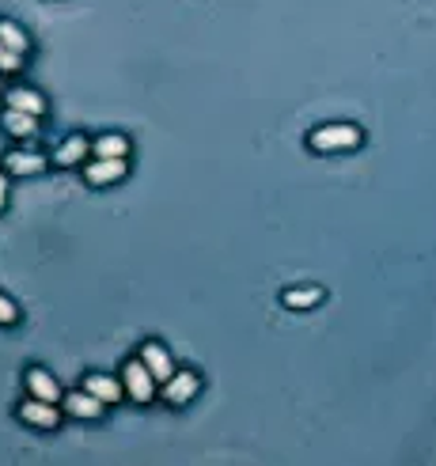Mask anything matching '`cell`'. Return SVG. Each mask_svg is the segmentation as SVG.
Instances as JSON below:
<instances>
[{
  "mask_svg": "<svg viewBox=\"0 0 436 466\" xmlns=\"http://www.w3.org/2000/svg\"><path fill=\"white\" fill-rule=\"evenodd\" d=\"M361 140H364V137H361L357 125L337 122V125H319V130H312L307 145H312L315 152H349V148H357Z\"/></svg>",
  "mask_w": 436,
  "mask_h": 466,
  "instance_id": "obj_1",
  "label": "cell"
},
{
  "mask_svg": "<svg viewBox=\"0 0 436 466\" xmlns=\"http://www.w3.org/2000/svg\"><path fill=\"white\" fill-rule=\"evenodd\" d=\"M122 383H125V394H130L133 402H152V394H156V383H160V379L152 375V372H148V364L137 357V360L125 364Z\"/></svg>",
  "mask_w": 436,
  "mask_h": 466,
  "instance_id": "obj_2",
  "label": "cell"
},
{
  "mask_svg": "<svg viewBox=\"0 0 436 466\" xmlns=\"http://www.w3.org/2000/svg\"><path fill=\"white\" fill-rule=\"evenodd\" d=\"M125 171H130L125 155H95V160L83 167V178H88L91 186H110V182H122Z\"/></svg>",
  "mask_w": 436,
  "mask_h": 466,
  "instance_id": "obj_3",
  "label": "cell"
},
{
  "mask_svg": "<svg viewBox=\"0 0 436 466\" xmlns=\"http://www.w3.org/2000/svg\"><path fill=\"white\" fill-rule=\"evenodd\" d=\"M20 417L27 421V425H35V429H58L61 425V414L53 409V402L35 399V394H31V402L20 406Z\"/></svg>",
  "mask_w": 436,
  "mask_h": 466,
  "instance_id": "obj_4",
  "label": "cell"
},
{
  "mask_svg": "<svg viewBox=\"0 0 436 466\" xmlns=\"http://www.w3.org/2000/svg\"><path fill=\"white\" fill-rule=\"evenodd\" d=\"M198 391H202L198 372H175V375L163 383V399L171 402V406H182V402H190Z\"/></svg>",
  "mask_w": 436,
  "mask_h": 466,
  "instance_id": "obj_5",
  "label": "cell"
},
{
  "mask_svg": "<svg viewBox=\"0 0 436 466\" xmlns=\"http://www.w3.org/2000/svg\"><path fill=\"white\" fill-rule=\"evenodd\" d=\"M140 360L148 364V372L160 379V383H167V379L175 375V364H171V352H167L160 342H145L140 345Z\"/></svg>",
  "mask_w": 436,
  "mask_h": 466,
  "instance_id": "obj_6",
  "label": "cell"
},
{
  "mask_svg": "<svg viewBox=\"0 0 436 466\" xmlns=\"http://www.w3.org/2000/svg\"><path fill=\"white\" fill-rule=\"evenodd\" d=\"M103 406H107V402H99L91 391L65 394V414H73V417H80V421H95V417L103 414Z\"/></svg>",
  "mask_w": 436,
  "mask_h": 466,
  "instance_id": "obj_7",
  "label": "cell"
},
{
  "mask_svg": "<svg viewBox=\"0 0 436 466\" xmlns=\"http://www.w3.org/2000/svg\"><path fill=\"white\" fill-rule=\"evenodd\" d=\"M0 125H4L12 137H20V140H31V137L38 133V118L27 115V110H16V107L0 110Z\"/></svg>",
  "mask_w": 436,
  "mask_h": 466,
  "instance_id": "obj_8",
  "label": "cell"
},
{
  "mask_svg": "<svg viewBox=\"0 0 436 466\" xmlns=\"http://www.w3.org/2000/svg\"><path fill=\"white\" fill-rule=\"evenodd\" d=\"M23 383H27V391H31L35 399H46V402H58V399H61V387L53 383V375L42 372V368H27Z\"/></svg>",
  "mask_w": 436,
  "mask_h": 466,
  "instance_id": "obj_9",
  "label": "cell"
},
{
  "mask_svg": "<svg viewBox=\"0 0 436 466\" xmlns=\"http://www.w3.org/2000/svg\"><path fill=\"white\" fill-rule=\"evenodd\" d=\"M91 152V140L88 137H80V133H73V137H65V145L53 152V163H61V167H76V163H83V155Z\"/></svg>",
  "mask_w": 436,
  "mask_h": 466,
  "instance_id": "obj_10",
  "label": "cell"
},
{
  "mask_svg": "<svg viewBox=\"0 0 436 466\" xmlns=\"http://www.w3.org/2000/svg\"><path fill=\"white\" fill-rule=\"evenodd\" d=\"M83 391H91L95 399L110 406V402H118V399H122L125 383H118L115 375H99V372H95V375H88V379H83Z\"/></svg>",
  "mask_w": 436,
  "mask_h": 466,
  "instance_id": "obj_11",
  "label": "cell"
},
{
  "mask_svg": "<svg viewBox=\"0 0 436 466\" xmlns=\"http://www.w3.org/2000/svg\"><path fill=\"white\" fill-rule=\"evenodd\" d=\"M4 171H16V175H38L46 171V160L35 152H8L4 155Z\"/></svg>",
  "mask_w": 436,
  "mask_h": 466,
  "instance_id": "obj_12",
  "label": "cell"
},
{
  "mask_svg": "<svg viewBox=\"0 0 436 466\" xmlns=\"http://www.w3.org/2000/svg\"><path fill=\"white\" fill-rule=\"evenodd\" d=\"M8 107L27 110V115H35V118L46 115V99H42L38 91H31V88H12L8 91Z\"/></svg>",
  "mask_w": 436,
  "mask_h": 466,
  "instance_id": "obj_13",
  "label": "cell"
},
{
  "mask_svg": "<svg viewBox=\"0 0 436 466\" xmlns=\"http://www.w3.org/2000/svg\"><path fill=\"white\" fill-rule=\"evenodd\" d=\"M91 152L95 155H130V140L118 137V133H103L91 140Z\"/></svg>",
  "mask_w": 436,
  "mask_h": 466,
  "instance_id": "obj_14",
  "label": "cell"
},
{
  "mask_svg": "<svg viewBox=\"0 0 436 466\" xmlns=\"http://www.w3.org/2000/svg\"><path fill=\"white\" fill-rule=\"evenodd\" d=\"M0 42H4L8 50H16V53H27L31 50V38H27L16 23H8V20H0Z\"/></svg>",
  "mask_w": 436,
  "mask_h": 466,
  "instance_id": "obj_15",
  "label": "cell"
},
{
  "mask_svg": "<svg viewBox=\"0 0 436 466\" xmlns=\"http://www.w3.org/2000/svg\"><path fill=\"white\" fill-rule=\"evenodd\" d=\"M322 300V288H289L285 307H315Z\"/></svg>",
  "mask_w": 436,
  "mask_h": 466,
  "instance_id": "obj_16",
  "label": "cell"
},
{
  "mask_svg": "<svg viewBox=\"0 0 436 466\" xmlns=\"http://www.w3.org/2000/svg\"><path fill=\"white\" fill-rule=\"evenodd\" d=\"M20 65H23V53H16V50H8L4 42H0V73H16Z\"/></svg>",
  "mask_w": 436,
  "mask_h": 466,
  "instance_id": "obj_17",
  "label": "cell"
},
{
  "mask_svg": "<svg viewBox=\"0 0 436 466\" xmlns=\"http://www.w3.org/2000/svg\"><path fill=\"white\" fill-rule=\"evenodd\" d=\"M16 319H20V307L0 292V327H16Z\"/></svg>",
  "mask_w": 436,
  "mask_h": 466,
  "instance_id": "obj_18",
  "label": "cell"
},
{
  "mask_svg": "<svg viewBox=\"0 0 436 466\" xmlns=\"http://www.w3.org/2000/svg\"><path fill=\"white\" fill-rule=\"evenodd\" d=\"M4 205H8V182L0 175V213H4Z\"/></svg>",
  "mask_w": 436,
  "mask_h": 466,
  "instance_id": "obj_19",
  "label": "cell"
},
{
  "mask_svg": "<svg viewBox=\"0 0 436 466\" xmlns=\"http://www.w3.org/2000/svg\"><path fill=\"white\" fill-rule=\"evenodd\" d=\"M4 99H8V95H4V88H0V103H4Z\"/></svg>",
  "mask_w": 436,
  "mask_h": 466,
  "instance_id": "obj_20",
  "label": "cell"
}]
</instances>
